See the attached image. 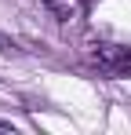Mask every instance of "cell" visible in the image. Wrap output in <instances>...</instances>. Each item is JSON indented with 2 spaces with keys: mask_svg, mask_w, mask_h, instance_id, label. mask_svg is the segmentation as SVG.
I'll use <instances>...</instances> for the list:
<instances>
[{
  "mask_svg": "<svg viewBox=\"0 0 131 135\" xmlns=\"http://www.w3.org/2000/svg\"><path fill=\"white\" fill-rule=\"evenodd\" d=\"M91 66H98L109 77H131V47L120 44H95V51L87 55Z\"/></svg>",
  "mask_w": 131,
  "mask_h": 135,
  "instance_id": "1",
  "label": "cell"
},
{
  "mask_svg": "<svg viewBox=\"0 0 131 135\" xmlns=\"http://www.w3.org/2000/svg\"><path fill=\"white\" fill-rule=\"evenodd\" d=\"M47 7H51V15L58 18V22H69V18H77V0H44Z\"/></svg>",
  "mask_w": 131,
  "mask_h": 135,
  "instance_id": "2",
  "label": "cell"
},
{
  "mask_svg": "<svg viewBox=\"0 0 131 135\" xmlns=\"http://www.w3.org/2000/svg\"><path fill=\"white\" fill-rule=\"evenodd\" d=\"M22 47L15 44V40H11V37H4V33H0V55H18Z\"/></svg>",
  "mask_w": 131,
  "mask_h": 135,
  "instance_id": "3",
  "label": "cell"
},
{
  "mask_svg": "<svg viewBox=\"0 0 131 135\" xmlns=\"http://www.w3.org/2000/svg\"><path fill=\"white\" fill-rule=\"evenodd\" d=\"M0 135H15V124L11 120H0Z\"/></svg>",
  "mask_w": 131,
  "mask_h": 135,
  "instance_id": "4",
  "label": "cell"
}]
</instances>
